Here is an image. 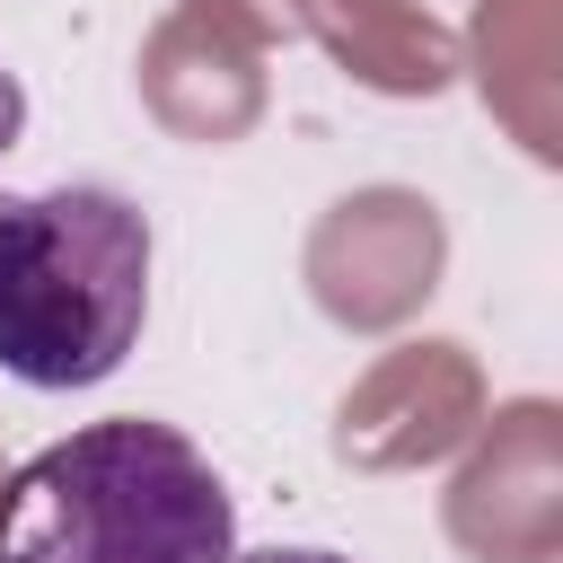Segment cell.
Segmentation results:
<instances>
[{"instance_id":"1","label":"cell","mask_w":563,"mask_h":563,"mask_svg":"<svg viewBox=\"0 0 563 563\" xmlns=\"http://www.w3.org/2000/svg\"><path fill=\"white\" fill-rule=\"evenodd\" d=\"M238 501L220 466L150 413L88 422L0 484V563H229Z\"/></svg>"},{"instance_id":"2","label":"cell","mask_w":563,"mask_h":563,"mask_svg":"<svg viewBox=\"0 0 563 563\" xmlns=\"http://www.w3.org/2000/svg\"><path fill=\"white\" fill-rule=\"evenodd\" d=\"M150 325V220L106 185L0 194V369L70 396L132 361Z\"/></svg>"},{"instance_id":"3","label":"cell","mask_w":563,"mask_h":563,"mask_svg":"<svg viewBox=\"0 0 563 563\" xmlns=\"http://www.w3.org/2000/svg\"><path fill=\"white\" fill-rule=\"evenodd\" d=\"M18 132H26V88H18V70L0 62V150H9Z\"/></svg>"},{"instance_id":"4","label":"cell","mask_w":563,"mask_h":563,"mask_svg":"<svg viewBox=\"0 0 563 563\" xmlns=\"http://www.w3.org/2000/svg\"><path fill=\"white\" fill-rule=\"evenodd\" d=\"M229 563H352L334 545H255V554H229Z\"/></svg>"}]
</instances>
